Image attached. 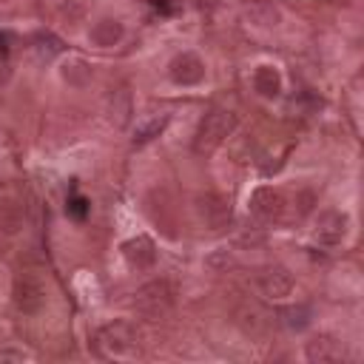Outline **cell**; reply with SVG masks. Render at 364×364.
<instances>
[{
    "mask_svg": "<svg viewBox=\"0 0 364 364\" xmlns=\"http://www.w3.org/2000/svg\"><path fill=\"white\" fill-rule=\"evenodd\" d=\"M199 216L205 219L208 228L222 230L230 222V205L216 193H205V196H199Z\"/></svg>",
    "mask_w": 364,
    "mask_h": 364,
    "instance_id": "10",
    "label": "cell"
},
{
    "mask_svg": "<svg viewBox=\"0 0 364 364\" xmlns=\"http://www.w3.org/2000/svg\"><path fill=\"white\" fill-rule=\"evenodd\" d=\"M165 125H168V117H165V114H162V117H148V119L136 122V128H134V142H136V145L151 142L154 136H159V134L165 131Z\"/></svg>",
    "mask_w": 364,
    "mask_h": 364,
    "instance_id": "18",
    "label": "cell"
},
{
    "mask_svg": "<svg viewBox=\"0 0 364 364\" xmlns=\"http://www.w3.org/2000/svg\"><path fill=\"white\" fill-rule=\"evenodd\" d=\"M250 210H253L259 219L273 222V219L282 216V210H284V199H282V193L273 191V188H256V191L250 193Z\"/></svg>",
    "mask_w": 364,
    "mask_h": 364,
    "instance_id": "8",
    "label": "cell"
},
{
    "mask_svg": "<svg viewBox=\"0 0 364 364\" xmlns=\"http://www.w3.org/2000/svg\"><path fill=\"white\" fill-rule=\"evenodd\" d=\"M100 355L105 358H134L139 353V336L128 321H114L97 330L94 336Z\"/></svg>",
    "mask_w": 364,
    "mask_h": 364,
    "instance_id": "2",
    "label": "cell"
},
{
    "mask_svg": "<svg viewBox=\"0 0 364 364\" xmlns=\"http://www.w3.org/2000/svg\"><path fill=\"white\" fill-rule=\"evenodd\" d=\"M233 318H236V324L247 333V336H262L264 330H267V324H270V318H267V313H262L256 304H250V301H245L239 310H233Z\"/></svg>",
    "mask_w": 364,
    "mask_h": 364,
    "instance_id": "14",
    "label": "cell"
},
{
    "mask_svg": "<svg viewBox=\"0 0 364 364\" xmlns=\"http://www.w3.org/2000/svg\"><path fill=\"white\" fill-rule=\"evenodd\" d=\"M253 88L259 91V97L273 100V97H279V91H282V74H279L273 65H259L256 74H253Z\"/></svg>",
    "mask_w": 364,
    "mask_h": 364,
    "instance_id": "17",
    "label": "cell"
},
{
    "mask_svg": "<svg viewBox=\"0 0 364 364\" xmlns=\"http://www.w3.org/2000/svg\"><path fill=\"white\" fill-rule=\"evenodd\" d=\"M122 256L131 267H151L156 259V250H154V242L148 236H134L122 245Z\"/></svg>",
    "mask_w": 364,
    "mask_h": 364,
    "instance_id": "12",
    "label": "cell"
},
{
    "mask_svg": "<svg viewBox=\"0 0 364 364\" xmlns=\"http://www.w3.org/2000/svg\"><path fill=\"white\" fill-rule=\"evenodd\" d=\"M205 267L213 270V273H225L228 267H233V253L228 247H216L205 256Z\"/></svg>",
    "mask_w": 364,
    "mask_h": 364,
    "instance_id": "22",
    "label": "cell"
},
{
    "mask_svg": "<svg viewBox=\"0 0 364 364\" xmlns=\"http://www.w3.org/2000/svg\"><path fill=\"white\" fill-rule=\"evenodd\" d=\"M11 299H14V307L26 316H34L43 310L46 304V287L40 284V279L34 276H17L14 279V287H11Z\"/></svg>",
    "mask_w": 364,
    "mask_h": 364,
    "instance_id": "4",
    "label": "cell"
},
{
    "mask_svg": "<svg viewBox=\"0 0 364 364\" xmlns=\"http://www.w3.org/2000/svg\"><path fill=\"white\" fill-rule=\"evenodd\" d=\"M23 205L11 196H0V233H17L23 228Z\"/></svg>",
    "mask_w": 364,
    "mask_h": 364,
    "instance_id": "16",
    "label": "cell"
},
{
    "mask_svg": "<svg viewBox=\"0 0 364 364\" xmlns=\"http://www.w3.org/2000/svg\"><path fill=\"white\" fill-rule=\"evenodd\" d=\"M122 34H125V28H122V23L114 20V17H102V20H97V23L91 26V31H88L91 43L100 46V48H111V46H117V43L122 40Z\"/></svg>",
    "mask_w": 364,
    "mask_h": 364,
    "instance_id": "13",
    "label": "cell"
},
{
    "mask_svg": "<svg viewBox=\"0 0 364 364\" xmlns=\"http://www.w3.org/2000/svg\"><path fill=\"white\" fill-rule=\"evenodd\" d=\"M233 128H236V114H233V111H228V108H210V111L202 117L199 128H196L193 151H196L199 156L213 154V151L233 134Z\"/></svg>",
    "mask_w": 364,
    "mask_h": 364,
    "instance_id": "1",
    "label": "cell"
},
{
    "mask_svg": "<svg viewBox=\"0 0 364 364\" xmlns=\"http://www.w3.org/2000/svg\"><path fill=\"white\" fill-rule=\"evenodd\" d=\"M34 54H37V60H43V63H48V60H54L57 54H63V43L54 37V34H37L34 37Z\"/></svg>",
    "mask_w": 364,
    "mask_h": 364,
    "instance_id": "20",
    "label": "cell"
},
{
    "mask_svg": "<svg viewBox=\"0 0 364 364\" xmlns=\"http://www.w3.org/2000/svg\"><path fill=\"white\" fill-rule=\"evenodd\" d=\"M65 208H68V213H71V216H74V219H82V216H85V213H88V202H85V199H82V196H71V199H68V205H65Z\"/></svg>",
    "mask_w": 364,
    "mask_h": 364,
    "instance_id": "23",
    "label": "cell"
},
{
    "mask_svg": "<svg viewBox=\"0 0 364 364\" xmlns=\"http://www.w3.org/2000/svg\"><path fill=\"white\" fill-rule=\"evenodd\" d=\"M310 318H313V313H310V307L307 304H293V307H284L282 310V321H284V327L287 330H304L307 324H310Z\"/></svg>",
    "mask_w": 364,
    "mask_h": 364,
    "instance_id": "19",
    "label": "cell"
},
{
    "mask_svg": "<svg viewBox=\"0 0 364 364\" xmlns=\"http://www.w3.org/2000/svg\"><path fill=\"white\" fill-rule=\"evenodd\" d=\"M168 74H171V80H173L176 85H196V82L205 80V63H202L196 54L182 51V54H176V57L171 60Z\"/></svg>",
    "mask_w": 364,
    "mask_h": 364,
    "instance_id": "5",
    "label": "cell"
},
{
    "mask_svg": "<svg viewBox=\"0 0 364 364\" xmlns=\"http://www.w3.org/2000/svg\"><path fill=\"white\" fill-rule=\"evenodd\" d=\"M256 282H259V290H262L264 296H270V299H284V296H290V290H293V276H290L282 264L264 267Z\"/></svg>",
    "mask_w": 364,
    "mask_h": 364,
    "instance_id": "7",
    "label": "cell"
},
{
    "mask_svg": "<svg viewBox=\"0 0 364 364\" xmlns=\"http://www.w3.org/2000/svg\"><path fill=\"white\" fill-rule=\"evenodd\" d=\"M131 114H134V108H131V94H128L125 88H117V91L108 97V119H111L117 128H125V125L131 122Z\"/></svg>",
    "mask_w": 364,
    "mask_h": 364,
    "instance_id": "15",
    "label": "cell"
},
{
    "mask_svg": "<svg viewBox=\"0 0 364 364\" xmlns=\"http://www.w3.org/2000/svg\"><path fill=\"white\" fill-rule=\"evenodd\" d=\"M304 355L307 361L313 364H330V361H341L344 358V347L338 338L321 333V336H313L307 344H304Z\"/></svg>",
    "mask_w": 364,
    "mask_h": 364,
    "instance_id": "6",
    "label": "cell"
},
{
    "mask_svg": "<svg viewBox=\"0 0 364 364\" xmlns=\"http://www.w3.org/2000/svg\"><path fill=\"white\" fill-rule=\"evenodd\" d=\"M242 14L256 28H276L282 23V11L273 3H267V0H250V3H245Z\"/></svg>",
    "mask_w": 364,
    "mask_h": 364,
    "instance_id": "11",
    "label": "cell"
},
{
    "mask_svg": "<svg viewBox=\"0 0 364 364\" xmlns=\"http://www.w3.org/2000/svg\"><path fill=\"white\" fill-rule=\"evenodd\" d=\"M344 233H347V216L344 213H338V210H324V213H318V222H316V239L321 242V245H341V239H344Z\"/></svg>",
    "mask_w": 364,
    "mask_h": 364,
    "instance_id": "9",
    "label": "cell"
},
{
    "mask_svg": "<svg viewBox=\"0 0 364 364\" xmlns=\"http://www.w3.org/2000/svg\"><path fill=\"white\" fill-rule=\"evenodd\" d=\"M88 77H91V65L82 63V60H71V63H65V68H63V80H68L71 85H85Z\"/></svg>",
    "mask_w": 364,
    "mask_h": 364,
    "instance_id": "21",
    "label": "cell"
},
{
    "mask_svg": "<svg viewBox=\"0 0 364 364\" xmlns=\"http://www.w3.org/2000/svg\"><path fill=\"white\" fill-rule=\"evenodd\" d=\"M151 3H154V9H156V11H165V14H171V11H173L168 0H151Z\"/></svg>",
    "mask_w": 364,
    "mask_h": 364,
    "instance_id": "25",
    "label": "cell"
},
{
    "mask_svg": "<svg viewBox=\"0 0 364 364\" xmlns=\"http://www.w3.org/2000/svg\"><path fill=\"white\" fill-rule=\"evenodd\" d=\"M26 358H28V353H23V350H11V347L0 350V364H6V361H26Z\"/></svg>",
    "mask_w": 364,
    "mask_h": 364,
    "instance_id": "24",
    "label": "cell"
},
{
    "mask_svg": "<svg viewBox=\"0 0 364 364\" xmlns=\"http://www.w3.org/2000/svg\"><path fill=\"white\" fill-rule=\"evenodd\" d=\"M136 310L148 318H159L173 307V287L165 279H154L136 290Z\"/></svg>",
    "mask_w": 364,
    "mask_h": 364,
    "instance_id": "3",
    "label": "cell"
}]
</instances>
